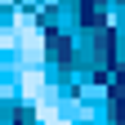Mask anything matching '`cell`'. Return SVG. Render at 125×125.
<instances>
[{"instance_id":"obj_2","label":"cell","mask_w":125,"mask_h":125,"mask_svg":"<svg viewBox=\"0 0 125 125\" xmlns=\"http://www.w3.org/2000/svg\"><path fill=\"white\" fill-rule=\"evenodd\" d=\"M22 89H27V98H36V103H45V81H40V76L31 72V67H27V76H22Z\"/></svg>"},{"instance_id":"obj_1","label":"cell","mask_w":125,"mask_h":125,"mask_svg":"<svg viewBox=\"0 0 125 125\" xmlns=\"http://www.w3.org/2000/svg\"><path fill=\"white\" fill-rule=\"evenodd\" d=\"M13 45L22 49V58H27V67H31V62L40 58V40H36V27H31L27 18H22L18 27H13Z\"/></svg>"}]
</instances>
